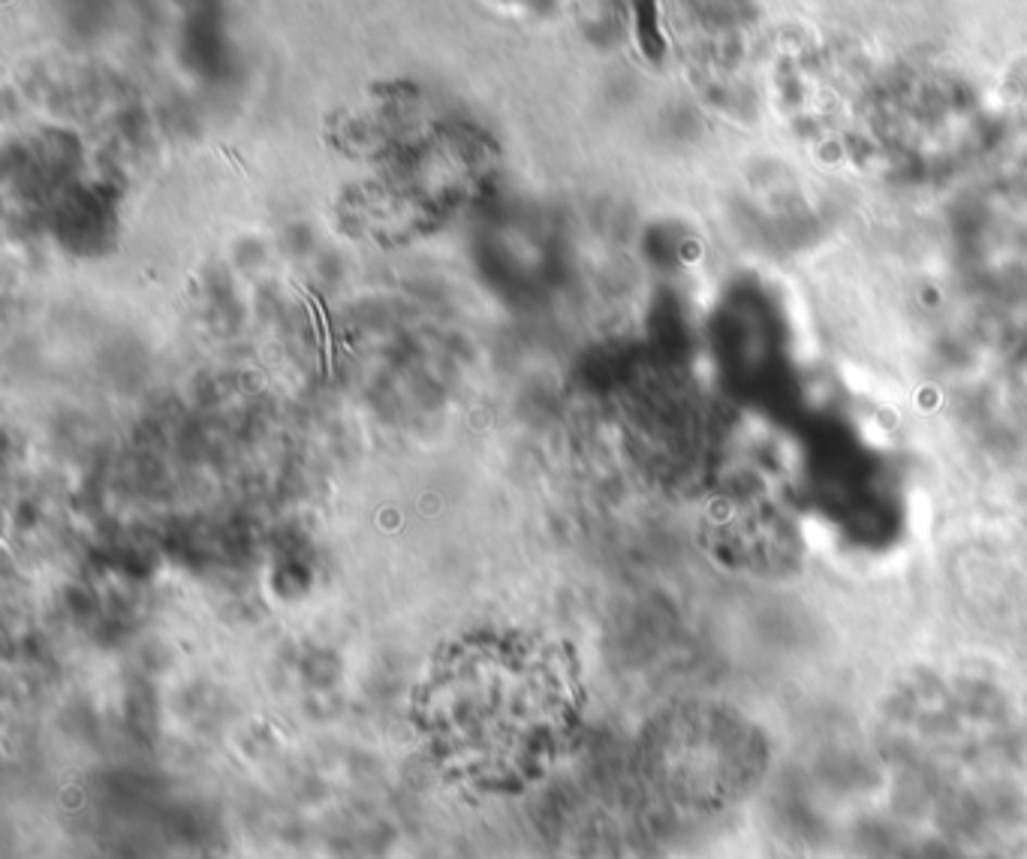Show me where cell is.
<instances>
[{"mask_svg":"<svg viewBox=\"0 0 1027 859\" xmlns=\"http://www.w3.org/2000/svg\"><path fill=\"white\" fill-rule=\"evenodd\" d=\"M636 27H639V42L651 58L663 54V37L657 30V7L654 0H636Z\"/></svg>","mask_w":1027,"mask_h":859,"instance_id":"cell-1","label":"cell"}]
</instances>
